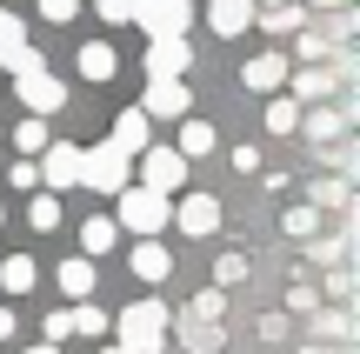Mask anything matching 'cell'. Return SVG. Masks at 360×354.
Masks as SVG:
<instances>
[{
    "label": "cell",
    "instance_id": "40",
    "mask_svg": "<svg viewBox=\"0 0 360 354\" xmlns=\"http://www.w3.org/2000/svg\"><path fill=\"white\" fill-rule=\"evenodd\" d=\"M314 7H321V13H340L347 0H307V13H314Z\"/></svg>",
    "mask_w": 360,
    "mask_h": 354
},
{
    "label": "cell",
    "instance_id": "13",
    "mask_svg": "<svg viewBox=\"0 0 360 354\" xmlns=\"http://www.w3.org/2000/svg\"><path fill=\"white\" fill-rule=\"evenodd\" d=\"M287 74H294V67H287L281 53H254V61L240 67V87H254V94H281Z\"/></svg>",
    "mask_w": 360,
    "mask_h": 354
},
{
    "label": "cell",
    "instance_id": "15",
    "mask_svg": "<svg viewBox=\"0 0 360 354\" xmlns=\"http://www.w3.org/2000/svg\"><path fill=\"white\" fill-rule=\"evenodd\" d=\"M207 27H214L220 40L247 34V27H254V0H207Z\"/></svg>",
    "mask_w": 360,
    "mask_h": 354
},
{
    "label": "cell",
    "instance_id": "14",
    "mask_svg": "<svg viewBox=\"0 0 360 354\" xmlns=\"http://www.w3.org/2000/svg\"><path fill=\"white\" fill-rule=\"evenodd\" d=\"M294 134H307L314 147H340V134H347V114H340V107H307Z\"/></svg>",
    "mask_w": 360,
    "mask_h": 354
},
{
    "label": "cell",
    "instance_id": "5",
    "mask_svg": "<svg viewBox=\"0 0 360 354\" xmlns=\"http://www.w3.org/2000/svg\"><path fill=\"white\" fill-rule=\"evenodd\" d=\"M13 94H20V107H27L34 120H47V114H60V107H67V87L47 74V67H34V74H13Z\"/></svg>",
    "mask_w": 360,
    "mask_h": 354
},
{
    "label": "cell",
    "instance_id": "45",
    "mask_svg": "<svg viewBox=\"0 0 360 354\" xmlns=\"http://www.w3.org/2000/svg\"><path fill=\"white\" fill-rule=\"evenodd\" d=\"M134 7H141V0H134Z\"/></svg>",
    "mask_w": 360,
    "mask_h": 354
},
{
    "label": "cell",
    "instance_id": "17",
    "mask_svg": "<svg viewBox=\"0 0 360 354\" xmlns=\"http://www.w3.org/2000/svg\"><path fill=\"white\" fill-rule=\"evenodd\" d=\"M127 267H134V281H147V288H160V281L174 274V254L160 248V241H141V248L127 254Z\"/></svg>",
    "mask_w": 360,
    "mask_h": 354
},
{
    "label": "cell",
    "instance_id": "33",
    "mask_svg": "<svg viewBox=\"0 0 360 354\" xmlns=\"http://www.w3.org/2000/svg\"><path fill=\"white\" fill-rule=\"evenodd\" d=\"M40 334H47V348H60L67 334H74V321H67V308H53V315L40 321Z\"/></svg>",
    "mask_w": 360,
    "mask_h": 354
},
{
    "label": "cell",
    "instance_id": "38",
    "mask_svg": "<svg viewBox=\"0 0 360 354\" xmlns=\"http://www.w3.org/2000/svg\"><path fill=\"white\" fill-rule=\"evenodd\" d=\"M327 294H334V301H347V294H354V274H347V267H334V274H327Z\"/></svg>",
    "mask_w": 360,
    "mask_h": 354
},
{
    "label": "cell",
    "instance_id": "19",
    "mask_svg": "<svg viewBox=\"0 0 360 354\" xmlns=\"http://www.w3.org/2000/svg\"><path fill=\"white\" fill-rule=\"evenodd\" d=\"M114 241H120L114 214H87V221H80V254H87V261H101V254L114 248Z\"/></svg>",
    "mask_w": 360,
    "mask_h": 354
},
{
    "label": "cell",
    "instance_id": "7",
    "mask_svg": "<svg viewBox=\"0 0 360 354\" xmlns=\"http://www.w3.org/2000/svg\"><path fill=\"white\" fill-rule=\"evenodd\" d=\"M34 167H40V194H60V187L80 181V147L74 141H47V154H40Z\"/></svg>",
    "mask_w": 360,
    "mask_h": 354
},
{
    "label": "cell",
    "instance_id": "8",
    "mask_svg": "<svg viewBox=\"0 0 360 354\" xmlns=\"http://www.w3.org/2000/svg\"><path fill=\"white\" fill-rule=\"evenodd\" d=\"M187 107H193L187 80H147V94H141V114L147 120H187Z\"/></svg>",
    "mask_w": 360,
    "mask_h": 354
},
{
    "label": "cell",
    "instance_id": "42",
    "mask_svg": "<svg viewBox=\"0 0 360 354\" xmlns=\"http://www.w3.org/2000/svg\"><path fill=\"white\" fill-rule=\"evenodd\" d=\"M27 354H60V348H47V341H40V348H27Z\"/></svg>",
    "mask_w": 360,
    "mask_h": 354
},
{
    "label": "cell",
    "instance_id": "44",
    "mask_svg": "<svg viewBox=\"0 0 360 354\" xmlns=\"http://www.w3.org/2000/svg\"><path fill=\"white\" fill-rule=\"evenodd\" d=\"M0 221H7V208H0Z\"/></svg>",
    "mask_w": 360,
    "mask_h": 354
},
{
    "label": "cell",
    "instance_id": "41",
    "mask_svg": "<svg viewBox=\"0 0 360 354\" xmlns=\"http://www.w3.org/2000/svg\"><path fill=\"white\" fill-rule=\"evenodd\" d=\"M254 7H294V0H254Z\"/></svg>",
    "mask_w": 360,
    "mask_h": 354
},
{
    "label": "cell",
    "instance_id": "10",
    "mask_svg": "<svg viewBox=\"0 0 360 354\" xmlns=\"http://www.w3.org/2000/svg\"><path fill=\"white\" fill-rule=\"evenodd\" d=\"M174 221H180V234L207 241V234H220V201H214V194H187V201L174 208Z\"/></svg>",
    "mask_w": 360,
    "mask_h": 354
},
{
    "label": "cell",
    "instance_id": "6",
    "mask_svg": "<svg viewBox=\"0 0 360 354\" xmlns=\"http://www.w3.org/2000/svg\"><path fill=\"white\" fill-rule=\"evenodd\" d=\"M134 187H147V194H180V187H187V160H180L174 147H147Z\"/></svg>",
    "mask_w": 360,
    "mask_h": 354
},
{
    "label": "cell",
    "instance_id": "22",
    "mask_svg": "<svg viewBox=\"0 0 360 354\" xmlns=\"http://www.w3.org/2000/svg\"><path fill=\"white\" fill-rule=\"evenodd\" d=\"M34 281H40L34 254H7V261H0V288L7 294H34Z\"/></svg>",
    "mask_w": 360,
    "mask_h": 354
},
{
    "label": "cell",
    "instance_id": "35",
    "mask_svg": "<svg viewBox=\"0 0 360 354\" xmlns=\"http://www.w3.org/2000/svg\"><path fill=\"white\" fill-rule=\"evenodd\" d=\"M7 181H13V187H27V194H34V187H40V167H34V160H13V167H7Z\"/></svg>",
    "mask_w": 360,
    "mask_h": 354
},
{
    "label": "cell",
    "instance_id": "18",
    "mask_svg": "<svg viewBox=\"0 0 360 354\" xmlns=\"http://www.w3.org/2000/svg\"><path fill=\"white\" fill-rule=\"evenodd\" d=\"M180 341H187V354H220V348H227V328H220V321L180 315Z\"/></svg>",
    "mask_w": 360,
    "mask_h": 354
},
{
    "label": "cell",
    "instance_id": "3",
    "mask_svg": "<svg viewBox=\"0 0 360 354\" xmlns=\"http://www.w3.org/2000/svg\"><path fill=\"white\" fill-rule=\"evenodd\" d=\"M120 214H114V227H127V234H141V241H154L160 227L174 221V201L167 194H147V187H120Z\"/></svg>",
    "mask_w": 360,
    "mask_h": 354
},
{
    "label": "cell",
    "instance_id": "11",
    "mask_svg": "<svg viewBox=\"0 0 360 354\" xmlns=\"http://www.w3.org/2000/svg\"><path fill=\"white\" fill-rule=\"evenodd\" d=\"M147 127H154V120H147L141 107H120V114H114V134H107V141H114L127 160H141L147 147H154V141H147Z\"/></svg>",
    "mask_w": 360,
    "mask_h": 354
},
{
    "label": "cell",
    "instance_id": "21",
    "mask_svg": "<svg viewBox=\"0 0 360 354\" xmlns=\"http://www.w3.org/2000/svg\"><path fill=\"white\" fill-rule=\"evenodd\" d=\"M174 154H180V160H207V154H214V127H207V120H180Z\"/></svg>",
    "mask_w": 360,
    "mask_h": 354
},
{
    "label": "cell",
    "instance_id": "12",
    "mask_svg": "<svg viewBox=\"0 0 360 354\" xmlns=\"http://www.w3.org/2000/svg\"><path fill=\"white\" fill-rule=\"evenodd\" d=\"M193 61L187 40H147V80H180Z\"/></svg>",
    "mask_w": 360,
    "mask_h": 354
},
{
    "label": "cell",
    "instance_id": "36",
    "mask_svg": "<svg viewBox=\"0 0 360 354\" xmlns=\"http://www.w3.org/2000/svg\"><path fill=\"white\" fill-rule=\"evenodd\" d=\"M80 0H40V20H74Z\"/></svg>",
    "mask_w": 360,
    "mask_h": 354
},
{
    "label": "cell",
    "instance_id": "37",
    "mask_svg": "<svg viewBox=\"0 0 360 354\" xmlns=\"http://www.w3.org/2000/svg\"><path fill=\"white\" fill-rule=\"evenodd\" d=\"M94 7H101V20H114V27L134 20V0H94Z\"/></svg>",
    "mask_w": 360,
    "mask_h": 354
},
{
    "label": "cell",
    "instance_id": "30",
    "mask_svg": "<svg viewBox=\"0 0 360 354\" xmlns=\"http://www.w3.org/2000/svg\"><path fill=\"white\" fill-rule=\"evenodd\" d=\"M187 315H193V321H220V315H227V294H220V288H200Z\"/></svg>",
    "mask_w": 360,
    "mask_h": 354
},
{
    "label": "cell",
    "instance_id": "24",
    "mask_svg": "<svg viewBox=\"0 0 360 354\" xmlns=\"http://www.w3.org/2000/svg\"><path fill=\"white\" fill-rule=\"evenodd\" d=\"M47 141H53V134H47V120H34V114H27L20 127H13V147H20L27 160H34V154H47Z\"/></svg>",
    "mask_w": 360,
    "mask_h": 354
},
{
    "label": "cell",
    "instance_id": "31",
    "mask_svg": "<svg viewBox=\"0 0 360 354\" xmlns=\"http://www.w3.org/2000/svg\"><path fill=\"white\" fill-rule=\"evenodd\" d=\"M233 281H247V254H220V261H214V288L227 294Z\"/></svg>",
    "mask_w": 360,
    "mask_h": 354
},
{
    "label": "cell",
    "instance_id": "43",
    "mask_svg": "<svg viewBox=\"0 0 360 354\" xmlns=\"http://www.w3.org/2000/svg\"><path fill=\"white\" fill-rule=\"evenodd\" d=\"M101 354H120V348H101Z\"/></svg>",
    "mask_w": 360,
    "mask_h": 354
},
{
    "label": "cell",
    "instance_id": "23",
    "mask_svg": "<svg viewBox=\"0 0 360 354\" xmlns=\"http://www.w3.org/2000/svg\"><path fill=\"white\" fill-rule=\"evenodd\" d=\"M27 227H34V234H53V227H60V194H34L27 201Z\"/></svg>",
    "mask_w": 360,
    "mask_h": 354
},
{
    "label": "cell",
    "instance_id": "26",
    "mask_svg": "<svg viewBox=\"0 0 360 354\" xmlns=\"http://www.w3.org/2000/svg\"><path fill=\"white\" fill-rule=\"evenodd\" d=\"M281 227H287L294 241H314V234H321V208H287V214H281Z\"/></svg>",
    "mask_w": 360,
    "mask_h": 354
},
{
    "label": "cell",
    "instance_id": "4",
    "mask_svg": "<svg viewBox=\"0 0 360 354\" xmlns=\"http://www.w3.org/2000/svg\"><path fill=\"white\" fill-rule=\"evenodd\" d=\"M134 20L147 27V40H187L193 27V0H141Z\"/></svg>",
    "mask_w": 360,
    "mask_h": 354
},
{
    "label": "cell",
    "instance_id": "20",
    "mask_svg": "<svg viewBox=\"0 0 360 354\" xmlns=\"http://www.w3.org/2000/svg\"><path fill=\"white\" fill-rule=\"evenodd\" d=\"M94 281H101V267H94L87 254L60 261V294H67V301H87V294H94Z\"/></svg>",
    "mask_w": 360,
    "mask_h": 354
},
{
    "label": "cell",
    "instance_id": "32",
    "mask_svg": "<svg viewBox=\"0 0 360 354\" xmlns=\"http://www.w3.org/2000/svg\"><path fill=\"white\" fill-rule=\"evenodd\" d=\"M287 308H294V315H321V288L294 281V288H287Z\"/></svg>",
    "mask_w": 360,
    "mask_h": 354
},
{
    "label": "cell",
    "instance_id": "2",
    "mask_svg": "<svg viewBox=\"0 0 360 354\" xmlns=\"http://www.w3.org/2000/svg\"><path fill=\"white\" fill-rule=\"evenodd\" d=\"M80 187H94V194H120V187H134V160L120 154L114 141L80 147Z\"/></svg>",
    "mask_w": 360,
    "mask_h": 354
},
{
    "label": "cell",
    "instance_id": "28",
    "mask_svg": "<svg viewBox=\"0 0 360 354\" xmlns=\"http://www.w3.org/2000/svg\"><path fill=\"white\" fill-rule=\"evenodd\" d=\"M307 208H347V181H340V174H334V181H314L307 187Z\"/></svg>",
    "mask_w": 360,
    "mask_h": 354
},
{
    "label": "cell",
    "instance_id": "9",
    "mask_svg": "<svg viewBox=\"0 0 360 354\" xmlns=\"http://www.w3.org/2000/svg\"><path fill=\"white\" fill-rule=\"evenodd\" d=\"M287 80H294V94H287V101H294V107H321V101H334V94H340V74H334V67H300V74H287Z\"/></svg>",
    "mask_w": 360,
    "mask_h": 354
},
{
    "label": "cell",
    "instance_id": "27",
    "mask_svg": "<svg viewBox=\"0 0 360 354\" xmlns=\"http://www.w3.org/2000/svg\"><path fill=\"white\" fill-rule=\"evenodd\" d=\"M67 321H74V334H87V341H101L107 334V315L94 301H80V308H67Z\"/></svg>",
    "mask_w": 360,
    "mask_h": 354
},
{
    "label": "cell",
    "instance_id": "29",
    "mask_svg": "<svg viewBox=\"0 0 360 354\" xmlns=\"http://www.w3.org/2000/svg\"><path fill=\"white\" fill-rule=\"evenodd\" d=\"M267 127H274V134H294V127H300V107L287 101V94H274V101H267Z\"/></svg>",
    "mask_w": 360,
    "mask_h": 354
},
{
    "label": "cell",
    "instance_id": "25",
    "mask_svg": "<svg viewBox=\"0 0 360 354\" xmlns=\"http://www.w3.org/2000/svg\"><path fill=\"white\" fill-rule=\"evenodd\" d=\"M260 20H267V34H300V27H307V7H300V0L294 7H267Z\"/></svg>",
    "mask_w": 360,
    "mask_h": 354
},
{
    "label": "cell",
    "instance_id": "34",
    "mask_svg": "<svg viewBox=\"0 0 360 354\" xmlns=\"http://www.w3.org/2000/svg\"><path fill=\"white\" fill-rule=\"evenodd\" d=\"M314 328H321L327 341H347V334H354V321H347V315L334 308V315H314Z\"/></svg>",
    "mask_w": 360,
    "mask_h": 354
},
{
    "label": "cell",
    "instance_id": "16",
    "mask_svg": "<svg viewBox=\"0 0 360 354\" xmlns=\"http://www.w3.org/2000/svg\"><path fill=\"white\" fill-rule=\"evenodd\" d=\"M74 67H80V80H94V87H107V80L120 74V53L107 47V40H87V47L74 53Z\"/></svg>",
    "mask_w": 360,
    "mask_h": 354
},
{
    "label": "cell",
    "instance_id": "1",
    "mask_svg": "<svg viewBox=\"0 0 360 354\" xmlns=\"http://www.w3.org/2000/svg\"><path fill=\"white\" fill-rule=\"evenodd\" d=\"M167 301H134V308H120V315L114 321H107V328H114L120 334V354H160V348H167Z\"/></svg>",
    "mask_w": 360,
    "mask_h": 354
},
{
    "label": "cell",
    "instance_id": "39",
    "mask_svg": "<svg viewBox=\"0 0 360 354\" xmlns=\"http://www.w3.org/2000/svg\"><path fill=\"white\" fill-rule=\"evenodd\" d=\"M13 328H20V321H13V308H0V341H13Z\"/></svg>",
    "mask_w": 360,
    "mask_h": 354
}]
</instances>
